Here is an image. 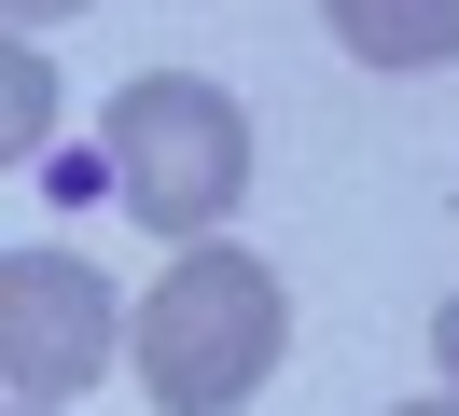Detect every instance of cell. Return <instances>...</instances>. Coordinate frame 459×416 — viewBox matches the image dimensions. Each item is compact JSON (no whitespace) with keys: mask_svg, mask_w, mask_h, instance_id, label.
I'll return each instance as SVG.
<instances>
[{"mask_svg":"<svg viewBox=\"0 0 459 416\" xmlns=\"http://www.w3.org/2000/svg\"><path fill=\"white\" fill-rule=\"evenodd\" d=\"M279 347H292V305H279V277L251 264V250H223V236H195L168 277H153V305H140V388H153V416H237L264 375H279Z\"/></svg>","mask_w":459,"mask_h":416,"instance_id":"obj_1","label":"cell"},{"mask_svg":"<svg viewBox=\"0 0 459 416\" xmlns=\"http://www.w3.org/2000/svg\"><path fill=\"white\" fill-rule=\"evenodd\" d=\"M98 153H112V194L153 236H209L251 194V111L223 83H195V70H140L112 98V125H98Z\"/></svg>","mask_w":459,"mask_h":416,"instance_id":"obj_2","label":"cell"},{"mask_svg":"<svg viewBox=\"0 0 459 416\" xmlns=\"http://www.w3.org/2000/svg\"><path fill=\"white\" fill-rule=\"evenodd\" d=\"M112 277L84 250H14L0 264V375L14 403H70L84 375H112Z\"/></svg>","mask_w":459,"mask_h":416,"instance_id":"obj_3","label":"cell"},{"mask_svg":"<svg viewBox=\"0 0 459 416\" xmlns=\"http://www.w3.org/2000/svg\"><path fill=\"white\" fill-rule=\"evenodd\" d=\"M320 14L362 70H446L459 55V0H320Z\"/></svg>","mask_w":459,"mask_h":416,"instance_id":"obj_4","label":"cell"},{"mask_svg":"<svg viewBox=\"0 0 459 416\" xmlns=\"http://www.w3.org/2000/svg\"><path fill=\"white\" fill-rule=\"evenodd\" d=\"M14 153H42V55L14 42Z\"/></svg>","mask_w":459,"mask_h":416,"instance_id":"obj_5","label":"cell"},{"mask_svg":"<svg viewBox=\"0 0 459 416\" xmlns=\"http://www.w3.org/2000/svg\"><path fill=\"white\" fill-rule=\"evenodd\" d=\"M431 361H446V388H459V292H446V319H431Z\"/></svg>","mask_w":459,"mask_h":416,"instance_id":"obj_6","label":"cell"},{"mask_svg":"<svg viewBox=\"0 0 459 416\" xmlns=\"http://www.w3.org/2000/svg\"><path fill=\"white\" fill-rule=\"evenodd\" d=\"M0 14H14V28H42V14H84V0H0Z\"/></svg>","mask_w":459,"mask_h":416,"instance_id":"obj_7","label":"cell"},{"mask_svg":"<svg viewBox=\"0 0 459 416\" xmlns=\"http://www.w3.org/2000/svg\"><path fill=\"white\" fill-rule=\"evenodd\" d=\"M403 416H459V403H403Z\"/></svg>","mask_w":459,"mask_h":416,"instance_id":"obj_8","label":"cell"},{"mask_svg":"<svg viewBox=\"0 0 459 416\" xmlns=\"http://www.w3.org/2000/svg\"><path fill=\"white\" fill-rule=\"evenodd\" d=\"M29 416H56V403H29Z\"/></svg>","mask_w":459,"mask_h":416,"instance_id":"obj_9","label":"cell"}]
</instances>
